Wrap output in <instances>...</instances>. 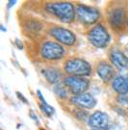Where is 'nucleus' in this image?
Listing matches in <instances>:
<instances>
[{
  "label": "nucleus",
  "mask_w": 128,
  "mask_h": 130,
  "mask_svg": "<svg viewBox=\"0 0 128 130\" xmlns=\"http://www.w3.org/2000/svg\"><path fill=\"white\" fill-rule=\"evenodd\" d=\"M44 9L64 23H71L76 18V7L70 2H48Z\"/></svg>",
  "instance_id": "obj_1"
},
{
  "label": "nucleus",
  "mask_w": 128,
  "mask_h": 130,
  "mask_svg": "<svg viewBox=\"0 0 128 130\" xmlns=\"http://www.w3.org/2000/svg\"><path fill=\"white\" fill-rule=\"evenodd\" d=\"M64 70L69 76L85 77L91 73V66L81 58H70L65 63Z\"/></svg>",
  "instance_id": "obj_2"
},
{
  "label": "nucleus",
  "mask_w": 128,
  "mask_h": 130,
  "mask_svg": "<svg viewBox=\"0 0 128 130\" xmlns=\"http://www.w3.org/2000/svg\"><path fill=\"white\" fill-rule=\"evenodd\" d=\"M88 41L96 48H104L108 46L111 41V35L103 24H96L88 32Z\"/></svg>",
  "instance_id": "obj_3"
},
{
  "label": "nucleus",
  "mask_w": 128,
  "mask_h": 130,
  "mask_svg": "<svg viewBox=\"0 0 128 130\" xmlns=\"http://www.w3.org/2000/svg\"><path fill=\"white\" fill-rule=\"evenodd\" d=\"M40 53L41 58L46 61H58L65 56L66 50L59 42L45 41L41 43Z\"/></svg>",
  "instance_id": "obj_4"
},
{
  "label": "nucleus",
  "mask_w": 128,
  "mask_h": 130,
  "mask_svg": "<svg viewBox=\"0 0 128 130\" xmlns=\"http://www.w3.org/2000/svg\"><path fill=\"white\" fill-rule=\"evenodd\" d=\"M76 17L78 20L84 25H92L99 20L101 14L94 7L78 4L76 6Z\"/></svg>",
  "instance_id": "obj_5"
},
{
  "label": "nucleus",
  "mask_w": 128,
  "mask_h": 130,
  "mask_svg": "<svg viewBox=\"0 0 128 130\" xmlns=\"http://www.w3.org/2000/svg\"><path fill=\"white\" fill-rule=\"evenodd\" d=\"M48 34L60 44L67 45V46H72L76 42V36L75 34L70 31L69 29L61 27V26H55L49 29Z\"/></svg>",
  "instance_id": "obj_6"
},
{
  "label": "nucleus",
  "mask_w": 128,
  "mask_h": 130,
  "mask_svg": "<svg viewBox=\"0 0 128 130\" xmlns=\"http://www.w3.org/2000/svg\"><path fill=\"white\" fill-rule=\"evenodd\" d=\"M64 86L68 88L70 93L77 95L86 93L90 87V81L85 77L79 76H67L64 79Z\"/></svg>",
  "instance_id": "obj_7"
},
{
  "label": "nucleus",
  "mask_w": 128,
  "mask_h": 130,
  "mask_svg": "<svg viewBox=\"0 0 128 130\" xmlns=\"http://www.w3.org/2000/svg\"><path fill=\"white\" fill-rule=\"evenodd\" d=\"M126 20V11L123 7L116 6L108 12V22L115 30H121Z\"/></svg>",
  "instance_id": "obj_8"
},
{
  "label": "nucleus",
  "mask_w": 128,
  "mask_h": 130,
  "mask_svg": "<svg viewBox=\"0 0 128 130\" xmlns=\"http://www.w3.org/2000/svg\"><path fill=\"white\" fill-rule=\"evenodd\" d=\"M88 124L91 129L108 130L111 126V121L105 112L95 111L88 119Z\"/></svg>",
  "instance_id": "obj_9"
},
{
  "label": "nucleus",
  "mask_w": 128,
  "mask_h": 130,
  "mask_svg": "<svg viewBox=\"0 0 128 130\" xmlns=\"http://www.w3.org/2000/svg\"><path fill=\"white\" fill-rule=\"evenodd\" d=\"M70 103L77 107H80L82 109H91L96 105L95 98L89 93H84L77 95H73L69 99Z\"/></svg>",
  "instance_id": "obj_10"
},
{
  "label": "nucleus",
  "mask_w": 128,
  "mask_h": 130,
  "mask_svg": "<svg viewBox=\"0 0 128 130\" xmlns=\"http://www.w3.org/2000/svg\"><path fill=\"white\" fill-rule=\"evenodd\" d=\"M109 59L112 65L119 70H128V57L118 48H113L109 53Z\"/></svg>",
  "instance_id": "obj_11"
},
{
  "label": "nucleus",
  "mask_w": 128,
  "mask_h": 130,
  "mask_svg": "<svg viewBox=\"0 0 128 130\" xmlns=\"http://www.w3.org/2000/svg\"><path fill=\"white\" fill-rule=\"evenodd\" d=\"M96 73L104 82H109L111 80L113 81L115 78L114 66L106 61H102L96 67Z\"/></svg>",
  "instance_id": "obj_12"
},
{
  "label": "nucleus",
  "mask_w": 128,
  "mask_h": 130,
  "mask_svg": "<svg viewBox=\"0 0 128 130\" xmlns=\"http://www.w3.org/2000/svg\"><path fill=\"white\" fill-rule=\"evenodd\" d=\"M112 88L117 93L127 94L128 93V76L127 75H119L116 76L112 81Z\"/></svg>",
  "instance_id": "obj_13"
},
{
  "label": "nucleus",
  "mask_w": 128,
  "mask_h": 130,
  "mask_svg": "<svg viewBox=\"0 0 128 130\" xmlns=\"http://www.w3.org/2000/svg\"><path fill=\"white\" fill-rule=\"evenodd\" d=\"M41 74L44 76L46 81L50 84L57 85L59 84L60 80L62 78V73L58 69L53 67H48L43 70H41Z\"/></svg>",
  "instance_id": "obj_14"
},
{
  "label": "nucleus",
  "mask_w": 128,
  "mask_h": 130,
  "mask_svg": "<svg viewBox=\"0 0 128 130\" xmlns=\"http://www.w3.org/2000/svg\"><path fill=\"white\" fill-rule=\"evenodd\" d=\"M24 29L26 32L31 35H38L42 29V24L38 20H28L27 22L24 23Z\"/></svg>",
  "instance_id": "obj_15"
},
{
  "label": "nucleus",
  "mask_w": 128,
  "mask_h": 130,
  "mask_svg": "<svg viewBox=\"0 0 128 130\" xmlns=\"http://www.w3.org/2000/svg\"><path fill=\"white\" fill-rule=\"evenodd\" d=\"M37 94H38V98H39V99H40V108H41V112H42L45 116L51 117L55 112L54 108L51 107L48 103L46 102L45 99H44V98L42 96V94H41V93L40 92V91L37 92Z\"/></svg>",
  "instance_id": "obj_16"
},
{
  "label": "nucleus",
  "mask_w": 128,
  "mask_h": 130,
  "mask_svg": "<svg viewBox=\"0 0 128 130\" xmlns=\"http://www.w3.org/2000/svg\"><path fill=\"white\" fill-rule=\"evenodd\" d=\"M53 91H54L55 94L61 99L68 98V91H67V88L65 87L64 85H61V84L55 85Z\"/></svg>",
  "instance_id": "obj_17"
},
{
  "label": "nucleus",
  "mask_w": 128,
  "mask_h": 130,
  "mask_svg": "<svg viewBox=\"0 0 128 130\" xmlns=\"http://www.w3.org/2000/svg\"><path fill=\"white\" fill-rule=\"evenodd\" d=\"M74 115L76 117V119L80 120V121H84L86 119H89L88 118V112L85 111V110H82V109H77L74 112Z\"/></svg>",
  "instance_id": "obj_18"
},
{
  "label": "nucleus",
  "mask_w": 128,
  "mask_h": 130,
  "mask_svg": "<svg viewBox=\"0 0 128 130\" xmlns=\"http://www.w3.org/2000/svg\"><path fill=\"white\" fill-rule=\"evenodd\" d=\"M117 100L122 105H128V94H120L118 96Z\"/></svg>",
  "instance_id": "obj_19"
},
{
  "label": "nucleus",
  "mask_w": 128,
  "mask_h": 130,
  "mask_svg": "<svg viewBox=\"0 0 128 130\" xmlns=\"http://www.w3.org/2000/svg\"><path fill=\"white\" fill-rule=\"evenodd\" d=\"M14 44H15V45L18 46V49H20V50H21V49H22V48H23V44H22V42H20L19 40H15V41H14Z\"/></svg>",
  "instance_id": "obj_20"
},
{
  "label": "nucleus",
  "mask_w": 128,
  "mask_h": 130,
  "mask_svg": "<svg viewBox=\"0 0 128 130\" xmlns=\"http://www.w3.org/2000/svg\"><path fill=\"white\" fill-rule=\"evenodd\" d=\"M17 94H18V98H19V99H20V100H21L22 102H24V103H27V102H28L27 99H26V98H24V96H23L22 94H21V93H19V92H18V93H17Z\"/></svg>",
  "instance_id": "obj_21"
},
{
  "label": "nucleus",
  "mask_w": 128,
  "mask_h": 130,
  "mask_svg": "<svg viewBox=\"0 0 128 130\" xmlns=\"http://www.w3.org/2000/svg\"><path fill=\"white\" fill-rule=\"evenodd\" d=\"M15 3H17V1H9V3H8V5H7V7H8V8H11V7L14 6Z\"/></svg>",
  "instance_id": "obj_22"
},
{
  "label": "nucleus",
  "mask_w": 128,
  "mask_h": 130,
  "mask_svg": "<svg viewBox=\"0 0 128 130\" xmlns=\"http://www.w3.org/2000/svg\"><path fill=\"white\" fill-rule=\"evenodd\" d=\"M1 30H2V31H6V30H5V28L3 27V25H1Z\"/></svg>",
  "instance_id": "obj_23"
},
{
  "label": "nucleus",
  "mask_w": 128,
  "mask_h": 130,
  "mask_svg": "<svg viewBox=\"0 0 128 130\" xmlns=\"http://www.w3.org/2000/svg\"><path fill=\"white\" fill-rule=\"evenodd\" d=\"M126 27L128 29V17H127V20H126Z\"/></svg>",
  "instance_id": "obj_24"
},
{
  "label": "nucleus",
  "mask_w": 128,
  "mask_h": 130,
  "mask_svg": "<svg viewBox=\"0 0 128 130\" xmlns=\"http://www.w3.org/2000/svg\"><path fill=\"white\" fill-rule=\"evenodd\" d=\"M126 49H127V51H128V44H127V46H126Z\"/></svg>",
  "instance_id": "obj_25"
},
{
  "label": "nucleus",
  "mask_w": 128,
  "mask_h": 130,
  "mask_svg": "<svg viewBox=\"0 0 128 130\" xmlns=\"http://www.w3.org/2000/svg\"><path fill=\"white\" fill-rule=\"evenodd\" d=\"M91 130H100V129H91Z\"/></svg>",
  "instance_id": "obj_26"
}]
</instances>
